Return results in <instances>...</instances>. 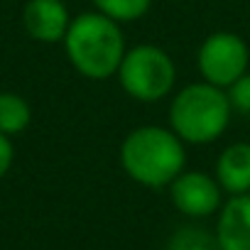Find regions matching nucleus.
Returning <instances> with one entry per match:
<instances>
[{"mask_svg":"<svg viewBox=\"0 0 250 250\" xmlns=\"http://www.w3.org/2000/svg\"><path fill=\"white\" fill-rule=\"evenodd\" d=\"M120 167L140 187L165 189L187 169V143L169 125H140L120 143Z\"/></svg>","mask_w":250,"mask_h":250,"instance_id":"1","label":"nucleus"},{"mask_svg":"<svg viewBox=\"0 0 250 250\" xmlns=\"http://www.w3.org/2000/svg\"><path fill=\"white\" fill-rule=\"evenodd\" d=\"M62 44L69 64L91 81H108L115 76L128 49L120 22L105 18L98 10L76 15Z\"/></svg>","mask_w":250,"mask_h":250,"instance_id":"2","label":"nucleus"},{"mask_svg":"<svg viewBox=\"0 0 250 250\" xmlns=\"http://www.w3.org/2000/svg\"><path fill=\"white\" fill-rule=\"evenodd\" d=\"M230 113L226 91L201 79L172 96L169 128L187 145H208L228 130Z\"/></svg>","mask_w":250,"mask_h":250,"instance_id":"3","label":"nucleus"},{"mask_svg":"<svg viewBox=\"0 0 250 250\" xmlns=\"http://www.w3.org/2000/svg\"><path fill=\"white\" fill-rule=\"evenodd\" d=\"M115 79L133 101L160 103L174 91L177 64L157 44H135L125 49Z\"/></svg>","mask_w":250,"mask_h":250,"instance_id":"4","label":"nucleus"},{"mask_svg":"<svg viewBox=\"0 0 250 250\" xmlns=\"http://www.w3.org/2000/svg\"><path fill=\"white\" fill-rule=\"evenodd\" d=\"M196 66L204 81L228 88L238 76L250 71V47L235 32H211L199 47Z\"/></svg>","mask_w":250,"mask_h":250,"instance_id":"5","label":"nucleus"},{"mask_svg":"<svg viewBox=\"0 0 250 250\" xmlns=\"http://www.w3.org/2000/svg\"><path fill=\"white\" fill-rule=\"evenodd\" d=\"M167 189L174 208L187 218L213 216L223 204V189L218 179L201 169H184Z\"/></svg>","mask_w":250,"mask_h":250,"instance_id":"6","label":"nucleus"},{"mask_svg":"<svg viewBox=\"0 0 250 250\" xmlns=\"http://www.w3.org/2000/svg\"><path fill=\"white\" fill-rule=\"evenodd\" d=\"M71 20L74 18L64 0H27L22 8L25 32L42 44L64 42Z\"/></svg>","mask_w":250,"mask_h":250,"instance_id":"7","label":"nucleus"},{"mask_svg":"<svg viewBox=\"0 0 250 250\" xmlns=\"http://www.w3.org/2000/svg\"><path fill=\"white\" fill-rule=\"evenodd\" d=\"M213 233L221 250H250V194H235L221 204Z\"/></svg>","mask_w":250,"mask_h":250,"instance_id":"8","label":"nucleus"},{"mask_svg":"<svg viewBox=\"0 0 250 250\" xmlns=\"http://www.w3.org/2000/svg\"><path fill=\"white\" fill-rule=\"evenodd\" d=\"M223 194H250V143H230L216 160V172Z\"/></svg>","mask_w":250,"mask_h":250,"instance_id":"9","label":"nucleus"},{"mask_svg":"<svg viewBox=\"0 0 250 250\" xmlns=\"http://www.w3.org/2000/svg\"><path fill=\"white\" fill-rule=\"evenodd\" d=\"M32 123V105L15 91H0V133L15 138Z\"/></svg>","mask_w":250,"mask_h":250,"instance_id":"10","label":"nucleus"},{"mask_svg":"<svg viewBox=\"0 0 250 250\" xmlns=\"http://www.w3.org/2000/svg\"><path fill=\"white\" fill-rule=\"evenodd\" d=\"M93 10L103 13L105 18L125 25V22H138L145 18L152 8V0H91Z\"/></svg>","mask_w":250,"mask_h":250,"instance_id":"11","label":"nucleus"},{"mask_svg":"<svg viewBox=\"0 0 250 250\" xmlns=\"http://www.w3.org/2000/svg\"><path fill=\"white\" fill-rule=\"evenodd\" d=\"M167 250H221L216 233L201 226H182L167 240Z\"/></svg>","mask_w":250,"mask_h":250,"instance_id":"12","label":"nucleus"},{"mask_svg":"<svg viewBox=\"0 0 250 250\" xmlns=\"http://www.w3.org/2000/svg\"><path fill=\"white\" fill-rule=\"evenodd\" d=\"M228 96V103L235 113L250 115V71H245L243 76H238L228 88H223Z\"/></svg>","mask_w":250,"mask_h":250,"instance_id":"13","label":"nucleus"},{"mask_svg":"<svg viewBox=\"0 0 250 250\" xmlns=\"http://www.w3.org/2000/svg\"><path fill=\"white\" fill-rule=\"evenodd\" d=\"M13 162H15V147H13V138H8V135H3V133H0V179H3V177L10 172Z\"/></svg>","mask_w":250,"mask_h":250,"instance_id":"14","label":"nucleus"}]
</instances>
